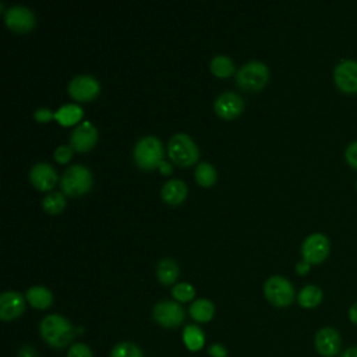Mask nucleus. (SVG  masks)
Here are the masks:
<instances>
[{
	"label": "nucleus",
	"instance_id": "f257e3e1",
	"mask_svg": "<svg viewBox=\"0 0 357 357\" xmlns=\"http://www.w3.org/2000/svg\"><path fill=\"white\" fill-rule=\"evenodd\" d=\"M43 340L53 347H66L75 337V329L71 322L57 314L45 317L39 326Z\"/></svg>",
	"mask_w": 357,
	"mask_h": 357
},
{
	"label": "nucleus",
	"instance_id": "f03ea898",
	"mask_svg": "<svg viewBox=\"0 0 357 357\" xmlns=\"http://www.w3.org/2000/svg\"><path fill=\"white\" fill-rule=\"evenodd\" d=\"M132 155L138 167L144 170H152L159 167L163 162V145L159 138L153 135H146L135 144Z\"/></svg>",
	"mask_w": 357,
	"mask_h": 357
},
{
	"label": "nucleus",
	"instance_id": "7ed1b4c3",
	"mask_svg": "<svg viewBox=\"0 0 357 357\" xmlns=\"http://www.w3.org/2000/svg\"><path fill=\"white\" fill-rule=\"evenodd\" d=\"M269 78V70L265 63L259 60H250L244 63L236 73V82L244 91L254 92L265 86Z\"/></svg>",
	"mask_w": 357,
	"mask_h": 357
},
{
	"label": "nucleus",
	"instance_id": "20e7f679",
	"mask_svg": "<svg viewBox=\"0 0 357 357\" xmlns=\"http://www.w3.org/2000/svg\"><path fill=\"white\" fill-rule=\"evenodd\" d=\"M167 153L170 159L181 167L191 166L198 159V148L195 142L184 132H177L169 139Z\"/></svg>",
	"mask_w": 357,
	"mask_h": 357
},
{
	"label": "nucleus",
	"instance_id": "39448f33",
	"mask_svg": "<svg viewBox=\"0 0 357 357\" xmlns=\"http://www.w3.org/2000/svg\"><path fill=\"white\" fill-rule=\"evenodd\" d=\"M60 185L67 195L85 194L92 185V173L84 165H73L63 173Z\"/></svg>",
	"mask_w": 357,
	"mask_h": 357
},
{
	"label": "nucleus",
	"instance_id": "423d86ee",
	"mask_svg": "<svg viewBox=\"0 0 357 357\" xmlns=\"http://www.w3.org/2000/svg\"><path fill=\"white\" fill-rule=\"evenodd\" d=\"M266 300L276 307H287L294 300L293 284L283 276L273 275L266 279L264 284Z\"/></svg>",
	"mask_w": 357,
	"mask_h": 357
},
{
	"label": "nucleus",
	"instance_id": "0eeeda50",
	"mask_svg": "<svg viewBox=\"0 0 357 357\" xmlns=\"http://www.w3.org/2000/svg\"><path fill=\"white\" fill-rule=\"evenodd\" d=\"M331 251L329 238L322 233H312L301 244L303 259L311 264H321L326 259Z\"/></svg>",
	"mask_w": 357,
	"mask_h": 357
},
{
	"label": "nucleus",
	"instance_id": "6e6552de",
	"mask_svg": "<svg viewBox=\"0 0 357 357\" xmlns=\"http://www.w3.org/2000/svg\"><path fill=\"white\" fill-rule=\"evenodd\" d=\"M153 319L163 328H176L184 322V308L177 301L162 300L153 307Z\"/></svg>",
	"mask_w": 357,
	"mask_h": 357
},
{
	"label": "nucleus",
	"instance_id": "1a4fd4ad",
	"mask_svg": "<svg viewBox=\"0 0 357 357\" xmlns=\"http://www.w3.org/2000/svg\"><path fill=\"white\" fill-rule=\"evenodd\" d=\"M335 85L346 93H357V61L351 59L342 60L333 70Z\"/></svg>",
	"mask_w": 357,
	"mask_h": 357
},
{
	"label": "nucleus",
	"instance_id": "9d476101",
	"mask_svg": "<svg viewBox=\"0 0 357 357\" xmlns=\"http://www.w3.org/2000/svg\"><path fill=\"white\" fill-rule=\"evenodd\" d=\"M100 85L98 79L88 74L75 75L68 84V92L75 100L86 102L93 99L99 93Z\"/></svg>",
	"mask_w": 357,
	"mask_h": 357
},
{
	"label": "nucleus",
	"instance_id": "9b49d317",
	"mask_svg": "<svg viewBox=\"0 0 357 357\" xmlns=\"http://www.w3.org/2000/svg\"><path fill=\"white\" fill-rule=\"evenodd\" d=\"M7 26L14 32H28L35 25L33 13L25 6H13L7 8L4 15Z\"/></svg>",
	"mask_w": 357,
	"mask_h": 357
},
{
	"label": "nucleus",
	"instance_id": "f8f14e48",
	"mask_svg": "<svg viewBox=\"0 0 357 357\" xmlns=\"http://www.w3.org/2000/svg\"><path fill=\"white\" fill-rule=\"evenodd\" d=\"M98 141V130L91 121L79 123L71 132L70 144L71 148L78 152H85L93 148Z\"/></svg>",
	"mask_w": 357,
	"mask_h": 357
},
{
	"label": "nucleus",
	"instance_id": "ddd939ff",
	"mask_svg": "<svg viewBox=\"0 0 357 357\" xmlns=\"http://www.w3.org/2000/svg\"><path fill=\"white\" fill-rule=\"evenodd\" d=\"M314 344H315L317 351L321 356H324V357H333V356H336L340 351V347H342L340 335L333 328H329V326L321 328L315 333Z\"/></svg>",
	"mask_w": 357,
	"mask_h": 357
},
{
	"label": "nucleus",
	"instance_id": "4468645a",
	"mask_svg": "<svg viewBox=\"0 0 357 357\" xmlns=\"http://www.w3.org/2000/svg\"><path fill=\"white\" fill-rule=\"evenodd\" d=\"M244 109L243 98L236 92H223L215 100V112L222 119H234Z\"/></svg>",
	"mask_w": 357,
	"mask_h": 357
},
{
	"label": "nucleus",
	"instance_id": "2eb2a0df",
	"mask_svg": "<svg viewBox=\"0 0 357 357\" xmlns=\"http://www.w3.org/2000/svg\"><path fill=\"white\" fill-rule=\"evenodd\" d=\"M25 310V300L21 293L8 290L0 296V318L11 321L18 318Z\"/></svg>",
	"mask_w": 357,
	"mask_h": 357
},
{
	"label": "nucleus",
	"instance_id": "dca6fc26",
	"mask_svg": "<svg viewBox=\"0 0 357 357\" xmlns=\"http://www.w3.org/2000/svg\"><path fill=\"white\" fill-rule=\"evenodd\" d=\"M29 178H31V183L38 190L47 191V190H52L54 187L56 180H57V173L52 167V165L45 163V162H39V163H36L31 167Z\"/></svg>",
	"mask_w": 357,
	"mask_h": 357
},
{
	"label": "nucleus",
	"instance_id": "f3484780",
	"mask_svg": "<svg viewBox=\"0 0 357 357\" xmlns=\"http://www.w3.org/2000/svg\"><path fill=\"white\" fill-rule=\"evenodd\" d=\"M162 198L165 202L170 205H178L185 199L187 195V185L183 180L170 178L162 187Z\"/></svg>",
	"mask_w": 357,
	"mask_h": 357
},
{
	"label": "nucleus",
	"instance_id": "a211bd4d",
	"mask_svg": "<svg viewBox=\"0 0 357 357\" xmlns=\"http://www.w3.org/2000/svg\"><path fill=\"white\" fill-rule=\"evenodd\" d=\"M26 300L29 304L38 310L49 308L53 303V294L49 289L43 286H32L26 290Z\"/></svg>",
	"mask_w": 357,
	"mask_h": 357
},
{
	"label": "nucleus",
	"instance_id": "6ab92c4d",
	"mask_svg": "<svg viewBox=\"0 0 357 357\" xmlns=\"http://www.w3.org/2000/svg\"><path fill=\"white\" fill-rule=\"evenodd\" d=\"M82 114H84V112H82L81 106H78L75 103H67L57 109V112L54 113V119L61 126H71L74 123H78L79 119L82 117Z\"/></svg>",
	"mask_w": 357,
	"mask_h": 357
},
{
	"label": "nucleus",
	"instance_id": "aec40b11",
	"mask_svg": "<svg viewBox=\"0 0 357 357\" xmlns=\"http://www.w3.org/2000/svg\"><path fill=\"white\" fill-rule=\"evenodd\" d=\"M180 273V269H178V265L174 259L172 258H163L159 264H158V268H156V276L159 279L160 283L163 284H172L177 276Z\"/></svg>",
	"mask_w": 357,
	"mask_h": 357
},
{
	"label": "nucleus",
	"instance_id": "412c9836",
	"mask_svg": "<svg viewBox=\"0 0 357 357\" xmlns=\"http://www.w3.org/2000/svg\"><path fill=\"white\" fill-rule=\"evenodd\" d=\"M215 314V307L208 298H198L190 305V315L197 322H208Z\"/></svg>",
	"mask_w": 357,
	"mask_h": 357
},
{
	"label": "nucleus",
	"instance_id": "4be33fe9",
	"mask_svg": "<svg viewBox=\"0 0 357 357\" xmlns=\"http://www.w3.org/2000/svg\"><path fill=\"white\" fill-rule=\"evenodd\" d=\"M322 297H324L322 290L318 286L307 284L300 290L297 296V301L303 308H314L321 304Z\"/></svg>",
	"mask_w": 357,
	"mask_h": 357
},
{
	"label": "nucleus",
	"instance_id": "5701e85b",
	"mask_svg": "<svg viewBox=\"0 0 357 357\" xmlns=\"http://www.w3.org/2000/svg\"><path fill=\"white\" fill-rule=\"evenodd\" d=\"M183 342L190 351H198L205 344V335L197 325H187L183 331Z\"/></svg>",
	"mask_w": 357,
	"mask_h": 357
},
{
	"label": "nucleus",
	"instance_id": "b1692460",
	"mask_svg": "<svg viewBox=\"0 0 357 357\" xmlns=\"http://www.w3.org/2000/svg\"><path fill=\"white\" fill-rule=\"evenodd\" d=\"M211 71L220 78H226L233 74L234 63L229 56L218 54L211 60Z\"/></svg>",
	"mask_w": 357,
	"mask_h": 357
},
{
	"label": "nucleus",
	"instance_id": "393cba45",
	"mask_svg": "<svg viewBox=\"0 0 357 357\" xmlns=\"http://www.w3.org/2000/svg\"><path fill=\"white\" fill-rule=\"evenodd\" d=\"M216 170L215 167L208 162H201L195 167V178L197 183L202 187H209L216 181Z\"/></svg>",
	"mask_w": 357,
	"mask_h": 357
},
{
	"label": "nucleus",
	"instance_id": "a878e982",
	"mask_svg": "<svg viewBox=\"0 0 357 357\" xmlns=\"http://www.w3.org/2000/svg\"><path fill=\"white\" fill-rule=\"evenodd\" d=\"M42 206L47 213H52V215L60 213L66 206V197L60 191L50 192L42 199Z\"/></svg>",
	"mask_w": 357,
	"mask_h": 357
},
{
	"label": "nucleus",
	"instance_id": "bb28decb",
	"mask_svg": "<svg viewBox=\"0 0 357 357\" xmlns=\"http://www.w3.org/2000/svg\"><path fill=\"white\" fill-rule=\"evenodd\" d=\"M110 357H144V353L134 343L120 342L112 349Z\"/></svg>",
	"mask_w": 357,
	"mask_h": 357
},
{
	"label": "nucleus",
	"instance_id": "cd10ccee",
	"mask_svg": "<svg viewBox=\"0 0 357 357\" xmlns=\"http://www.w3.org/2000/svg\"><path fill=\"white\" fill-rule=\"evenodd\" d=\"M172 296L177 300V301H181V303H185V301H190L194 298L195 296V289L192 284L190 283H177L173 286L172 289Z\"/></svg>",
	"mask_w": 357,
	"mask_h": 357
},
{
	"label": "nucleus",
	"instance_id": "c85d7f7f",
	"mask_svg": "<svg viewBox=\"0 0 357 357\" xmlns=\"http://www.w3.org/2000/svg\"><path fill=\"white\" fill-rule=\"evenodd\" d=\"M67 357H93L89 346L85 343H74L67 353Z\"/></svg>",
	"mask_w": 357,
	"mask_h": 357
},
{
	"label": "nucleus",
	"instance_id": "c756f323",
	"mask_svg": "<svg viewBox=\"0 0 357 357\" xmlns=\"http://www.w3.org/2000/svg\"><path fill=\"white\" fill-rule=\"evenodd\" d=\"M344 158H346L347 165L357 170V141L347 145V148L344 151Z\"/></svg>",
	"mask_w": 357,
	"mask_h": 357
},
{
	"label": "nucleus",
	"instance_id": "7c9ffc66",
	"mask_svg": "<svg viewBox=\"0 0 357 357\" xmlns=\"http://www.w3.org/2000/svg\"><path fill=\"white\" fill-rule=\"evenodd\" d=\"M73 156V149L71 146L68 145H60L56 148L54 151V159L59 162V163H66L71 159Z\"/></svg>",
	"mask_w": 357,
	"mask_h": 357
},
{
	"label": "nucleus",
	"instance_id": "2f4dec72",
	"mask_svg": "<svg viewBox=\"0 0 357 357\" xmlns=\"http://www.w3.org/2000/svg\"><path fill=\"white\" fill-rule=\"evenodd\" d=\"M33 117H35V120H38L40 123H46L54 117V113L47 107H39L38 110H35Z\"/></svg>",
	"mask_w": 357,
	"mask_h": 357
},
{
	"label": "nucleus",
	"instance_id": "473e14b6",
	"mask_svg": "<svg viewBox=\"0 0 357 357\" xmlns=\"http://www.w3.org/2000/svg\"><path fill=\"white\" fill-rule=\"evenodd\" d=\"M208 354L211 357H226L227 356V350L225 346L219 344V343H215L212 346H209L208 349Z\"/></svg>",
	"mask_w": 357,
	"mask_h": 357
},
{
	"label": "nucleus",
	"instance_id": "72a5a7b5",
	"mask_svg": "<svg viewBox=\"0 0 357 357\" xmlns=\"http://www.w3.org/2000/svg\"><path fill=\"white\" fill-rule=\"evenodd\" d=\"M296 271H297V273L298 275H305V273H308V271H310V264L307 262V261H300V262H297V265H296Z\"/></svg>",
	"mask_w": 357,
	"mask_h": 357
},
{
	"label": "nucleus",
	"instance_id": "f704fd0d",
	"mask_svg": "<svg viewBox=\"0 0 357 357\" xmlns=\"http://www.w3.org/2000/svg\"><path fill=\"white\" fill-rule=\"evenodd\" d=\"M18 357H36V353H35V350H33L32 347L25 346V347H22V349L20 350Z\"/></svg>",
	"mask_w": 357,
	"mask_h": 357
},
{
	"label": "nucleus",
	"instance_id": "c9c22d12",
	"mask_svg": "<svg viewBox=\"0 0 357 357\" xmlns=\"http://www.w3.org/2000/svg\"><path fill=\"white\" fill-rule=\"evenodd\" d=\"M349 319L357 325V301L349 308Z\"/></svg>",
	"mask_w": 357,
	"mask_h": 357
},
{
	"label": "nucleus",
	"instance_id": "e433bc0d",
	"mask_svg": "<svg viewBox=\"0 0 357 357\" xmlns=\"http://www.w3.org/2000/svg\"><path fill=\"white\" fill-rule=\"evenodd\" d=\"M340 357H357V346L349 347L347 350H344V351L342 353Z\"/></svg>",
	"mask_w": 357,
	"mask_h": 357
},
{
	"label": "nucleus",
	"instance_id": "4c0bfd02",
	"mask_svg": "<svg viewBox=\"0 0 357 357\" xmlns=\"http://www.w3.org/2000/svg\"><path fill=\"white\" fill-rule=\"evenodd\" d=\"M159 167H160V170H162V173H165V174H166V173H172V165H170V163H166V162H162V163H160V166H159Z\"/></svg>",
	"mask_w": 357,
	"mask_h": 357
},
{
	"label": "nucleus",
	"instance_id": "58836bf2",
	"mask_svg": "<svg viewBox=\"0 0 357 357\" xmlns=\"http://www.w3.org/2000/svg\"><path fill=\"white\" fill-rule=\"evenodd\" d=\"M356 188H357V183H356Z\"/></svg>",
	"mask_w": 357,
	"mask_h": 357
}]
</instances>
